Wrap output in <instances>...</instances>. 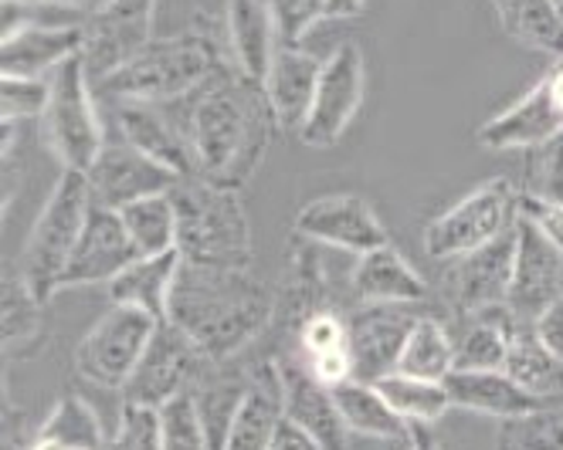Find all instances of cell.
Segmentation results:
<instances>
[{
	"label": "cell",
	"instance_id": "1",
	"mask_svg": "<svg viewBox=\"0 0 563 450\" xmlns=\"http://www.w3.org/2000/svg\"><path fill=\"white\" fill-rule=\"evenodd\" d=\"M184 119L194 177L234 193L258 173L278 130L265 89L234 65H224L205 89L184 99Z\"/></svg>",
	"mask_w": 563,
	"mask_h": 450
},
{
	"label": "cell",
	"instance_id": "2",
	"mask_svg": "<svg viewBox=\"0 0 563 450\" xmlns=\"http://www.w3.org/2000/svg\"><path fill=\"white\" fill-rule=\"evenodd\" d=\"M278 295L255 268L180 261L170 322L214 362H228L275 322Z\"/></svg>",
	"mask_w": 563,
	"mask_h": 450
},
{
	"label": "cell",
	"instance_id": "3",
	"mask_svg": "<svg viewBox=\"0 0 563 450\" xmlns=\"http://www.w3.org/2000/svg\"><path fill=\"white\" fill-rule=\"evenodd\" d=\"M231 65L208 34H174L156 37L130 65L96 86L99 99H133L174 105L200 92L208 81Z\"/></svg>",
	"mask_w": 563,
	"mask_h": 450
},
{
	"label": "cell",
	"instance_id": "4",
	"mask_svg": "<svg viewBox=\"0 0 563 450\" xmlns=\"http://www.w3.org/2000/svg\"><path fill=\"white\" fill-rule=\"evenodd\" d=\"M170 200L177 211V255L184 261L252 268V224L234 190L184 177Z\"/></svg>",
	"mask_w": 563,
	"mask_h": 450
},
{
	"label": "cell",
	"instance_id": "5",
	"mask_svg": "<svg viewBox=\"0 0 563 450\" xmlns=\"http://www.w3.org/2000/svg\"><path fill=\"white\" fill-rule=\"evenodd\" d=\"M89 211H92V196H89L86 173L62 170L52 196L45 200L42 214H37L27 234V244L21 251V271H18V278L42 305H48L62 292V274L78 248V237L86 230Z\"/></svg>",
	"mask_w": 563,
	"mask_h": 450
},
{
	"label": "cell",
	"instance_id": "6",
	"mask_svg": "<svg viewBox=\"0 0 563 450\" xmlns=\"http://www.w3.org/2000/svg\"><path fill=\"white\" fill-rule=\"evenodd\" d=\"M48 105L37 119L45 149L62 162V170L89 173L106 146V115L99 109L96 86L82 55L65 61L48 78Z\"/></svg>",
	"mask_w": 563,
	"mask_h": 450
},
{
	"label": "cell",
	"instance_id": "7",
	"mask_svg": "<svg viewBox=\"0 0 563 450\" xmlns=\"http://www.w3.org/2000/svg\"><path fill=\"white\" fill-rule=\"evenodd\" d=\"M516 221L519 193L509 180L493 177L424 227V255L431 261H459L512 230Z\"/></svg>",
	"mask_w": 563,
	"mask_h": 450
},
{
	"label": "cell",
	"instance_id": "8",
	"mask_svg": "<svg viewBox=\"0 0 563 450\" xmlns=\"http://www.w3.org/2000/svg\"><path fill=\"white\" fill-rule=\"evenodd\" d=\"M156 318L140 308L112 305L75 349V370L102 390H123L156 333Z\"/></svg>",
	"mask_w": 563,
	"mask_h": 450
},
{
	"label": "cell",
	"instance_id": "9",
	"mask_svg": "<svg viewBox=\"0 0 563 450\" xmlns=\"http://www.w3.org/2000/svg\"><path fill=\"white\" fill-rule=\"evenodd\" d=\"M364 92H367L364 52H360L356 41H343V45H336L330 52V58L323 61L316 99H312L309 119L299 130V139L309 149L336 146L346 136V130L353 126L360 105H364Z\"/></svg>",
	"mask_w": 563,
	"mask_h": 450
},
{
	"label": "cell",
	"instance_id": "10",
	"mask_svg": "<svg viewBox=\"0 0 563 450\" xmlns=\"http://www.w3.org/2000/svg\"><path fill=\"white\" fill-rule=\"evenodd\" d=\"M211 362L214 359L200 352L174 322H159L136 365V373L123 386V400L159 410V406H167L170 400L187 396Z\"/></svg>",
	"mask_w": 563,
	"mask_h": 450
},
{
	"label": "cell",
	"instance_id": "11",
	"mask_svg": "<svg viewBox=\"0 0 563 450\" xmlns=\"http://www.w3.org/2000/svg\"><path fill=\"white\" fill-rule=\"evenodd\" d=\"M159 0H109L82 27V61L92 86L130 65L146 45H153Z\"/></svg>",
	"mask_w": 563,
	"mask_h": 450
},
{
	"label": "cell",
	"instance_id": "12",
	"mask_svg": "<svg viewBox=\"0 0 563 450\" xmlns=\"http://www.w3.org/2000/svg\"><path fill=\"white\" fill-rule=\"evenodd\" d=\"M106 105V122L115 130V139L153 156L180 177H194L190 139L184 102H133V99H99Z\"/></svg>",
	"mask_w": 563,
	"mask_h": 450
},
{
	"label": "cell",
	"instance_id": "13",
	"mask_svg": "<svg viewBox=\"0 0 563 450\" xmlns=\"http://www.w3.org/2000/svg\"><path fill=\"white\" fill-rule=\"evenodd\" d=\"M563 133V58L553 61V68L537 81V86L493 115L486 126H478V143L486 149H540L553 136Z\"/></svg>",
	"mask_w": 563,
	"mask_h": 450
},
{
	"label": "cell",
	"instance_id": "14",
	"mask_svg": "<svg viewBox=\"0 0 563 450\" xmlns=\"http://www.w3.org/2000/svg\"><path fill=\"white\" fill-rule=\"evenodd\" d=\"M408 305H356L346 315V352L356 383H380L397 373V359L415 329Z\"/></svg>",
	"mask_w": 563,
	"mask_h": 450
},
{
	"label": "cell",
	"instance_id": "15",
	"mask_svg": "<svg viewBox=\"0 0 563 450\" xmlns=\"http://www.w3.org/2000/svg\"><path fill=\"white\" fill-rule=\"evenodd\" d=\"M556 299H563V251L533 217L519 214L506 308L522 322H533Z\"/></svg>",
	"mask_w": 563,
	"mask_h": 450
},
{
	"label": "cell",
	"instance_id": "16",
	"mask_svg": "<svg viewBox=\"0 0 563 450\" xmlns=\"http://www.w3.org/2000/svg\"><path fill=\"white\" fill-rule=\"evenodd\" d=\"M89 180V196L92 207L106 211H123L136 200L170 193L184 177L174 173L164 162H156L153 156L133 149L123 139H106L99 159L92 162V170L86 173Z\"/></svg>",
	"mask_w": 563,
	"mask_h": 450
},
{
	"label": "cell",
	"instance_id": "17",
	"mask_svg": "<svg viewBox=\"0 0 563 450\" xmlns=\"http://www.w3.org/2000/svg\"><path fill=\"white\" fill-rule=\"evenodd\" d=\"M292 227L306 240L353 251L356 258L390 244V234L380 224L377 211L356 193H330V196L309 200L306 207L296 214Z\"/></svg>",
	"mask_w": 563,
	"mask_h": 450
},
{
	"label": "cell",
	"instance_id": "18",
	"mask_svg": "<svg viewBox=\"0 0 563 450\" xmlns=\"http://www.w3.org/2000/svg\"><path fill=\"white\" fill-rule=\"evenodd\" d=\"M512 258H516V227L496 237L493 244H486V248H478L459 261H449L445 295L459 318H472L506 305Z\"/></svg>",
	"mask_w": 563,
	"mask_h": 450
},
{
	"label": "cell",
	"instance_id": "19",
	"mask_svg": "<svg viewBox=\"0 0 563 450\" xmlns=\"http://www.w3.org/2000/svg\"><path fill=\"white\" fill-rule=\"evenodd\" d=\"M140 258L136 244L130 240V230L119 217V211L92 207L86 230L78 237V248L62 274V292L86 289V284H112L133 261Z\"/></svg>",
	"mask_w": 563,
	"mask_h": 450
},
{
	"label": "cell",
	"instance_id": "20",
	"mask_svg": "<svg viewBox=\"0 0 563 450\" xmlns=\"http://www.w3.org/2000/svg\"><path fill=\"white\" fill-rule=\"evenodd\" d=\"M282 390H286V420L302 427L323 450H350V430L327 383H319L299 356H275Z\"/></svg>",
	"mask_w": 563,
	"mask_h": 450
},
{
	"label": "cell",
	"instance_id": "21",
	"mask_svg": "<svg viewBox=\"0 0 563 450\" xmlns=\"http://www.w3.org/2000/svg\"><path fill=\"white\" fill-rule=\"evenodd\" d=\"M350 295L356 305H418L428 299V284L394 244H384L356 258Z\"/></svg>",
	"mask_w": 563,
	"mask_h": 450
},
{
	"label": "cell",
	"instance_id": "22",
	"mask_svg": "<svg viewBox=\"0 0 563 450\" xmlns=\"http://www.w3.org/2000/svg\"><path fill=\"white\" fill-rule=\"evenodd\" d=\"M319 71L323 61L302 48H278L272 58V68L262 81V89L268 95V105L275 112L278 130L299 133L302 122L309 119L316 86H319Z\"/></svg>",
	"mask_w": 563,
	"mask_h": 450
},
{
	"label": "cell",
	"instance_id": "23",
	"mask_svg": "<svg viewBox=\"0 0 563 450\" xmlns=\"http://www.w3.org/2000/svg\"><path fill=\"white\" fill-rule=\"evenodd\" d=\"M82 27H24L0 37V71L11 78H52L65 61L82 55Z\"/></svg>",
	"mask_w": 563,
	"mask_h": 450
},
{
	"label": "cell",
	"instance_id": "24",
	"mask_svg": "<svg viewBox=\"0 0 563 450\" xmlns=\"http://www.w3.org/2000/svg\"><path fill=\"white\" fill-rule=\"evenodd\" d=\"M449 400L452 406H462V410L472 414H486L496 420H512L522 414L540 410V403L533 393L522 390L506 370H455L445 380Z\"/></svg>",
	"mask_w": 563,
	"mask_h": 450
},
{
	"label": "cell",
	"instance_id": "25",
	"mask_svg": "<svg viewBox=\"0 0 563 450\" xmlns=\"http://www.w3.org/2000/svg\"><path fill=\"white\" fill-rule=\"evenodd\" d=\"M282 420H286V390H282V373H278L275 359H265L262 365L252 370L249 396L234 417V427H231L224 450H265Z\"/></svg>",
	"mask_w": 563,
	"mask_h": 450
},
{
	"label": "cell",
	"instance_id": "26",
	"mask_svg": "<svg viewBox=\"0 0 563 450\" xmlns=\"http://www.w3.org/2000/svg\"><path fill=\"white\" fill-rule=\"evenodd\" d=\"M275 52L278 34L268 0H228V61L262 86Z\"/></svg>",
	"mask_w": 563,
	"mask_h": 450
},
{
	"label": "cell",
	"instance_id": "27",
	"mask_svg": "<svg viewBox=\"0 0 563 450\" xmlns=\"http://www.w3.org/2000/svg\"><path fill=\"white\" fill-rule=\"evenodd\" d=\"M249 386H252V373L224 370V362H211L205 370V376L194 383L190 400H194L200 427H205V434H208L211 450L228 447L234 417H238L241 403H245V396H249Z\"/></svg>",
	"mask_w": 563,
	"mask_h": 450
},
{
	"label": "cell",
	"instance_id": "28",
	"mask_svg": "<svg viewBox=\"0 0 563 450\" xmlns=\"http://www.w3.org/2000/svg\"><path fill=\"white\" fill-rule=\"evenodd\" d=\"M180 255L167 251L156 258H136L123 274L109 284L112 305H130L156 322H170V292L180 271Z\"/></svg>",
	"mask_w": 563,
	"mask_h": 450
},
{
	"label": "cell",
	"instance_id": "29",
	"mask_svg": "<svg viewBox=\"0 0 563 450\" xmlns=\"http://www.w3.org/2000/svg\"><path fill=\"white\" fill-rule=\"evenodd\" d=\"M506 373L527 393H533L540 403L547 406L563 403V359L540 346L533 322H522V318L516 322L509 356H506Z\"/></svg>",
	"mask_w": 563,
	"mask_h": 450
},
{
	"label": "cell",
	"instance_id": "30",
	"mask_svg": "<svg viewBox=\"0 0 563 450\" xmlns=\"http://www.w3.org/2000/svg\"><path fill=\"white\" fill-rule=\"evenodd\" d=\"M516 315L503 305L462 318V329L452 333L455 339V370H506L509 342L516 333Z\"/></svg>",
	"mask_w": 563,
	"mask_h": 450
},
{
	"label": "cell",
	"instance_id": "31",
	"mask_svg": "<svg viewBox=\"0 0 563 450\" xmlns=\"http://www.w3.org/2000/svg\"><path fill=\"white\" fill-rule=\"evenodd\" d=\"M333 396H336V406H340L350 434L387 440V443H408V420L394 410L387 396L374 383L346 380L343 386L333 390Z\"/></svg>",
	"mask_w": 563,
	"mask_h": 450
},
{
	"label": "cell",
	"instance_id": "32",
	"mask_svg": "<svg viewBox=\"0 0 563 450\" xmlns=\"http://www.w3.org/2000/svg\"><path fill=\"white\" fill-rule=\"evenodd\" d=\"M499 27L516 45L540 52L547 58H563V21L553 0H493Z\"/></svg>",
	"mask_w": 563,
	"mask_h": 450
},
{
	"label": "cell",
	"instance_id": "33",
	"mask_svg": "<svg viewBox=\"0 0 563 450\" xmlns=\"http://www.w3.org/2000/svg\"><path fill=\"white\" fill-rule=\"evenodd\" d=\"M397 373L411 380L445 383L455 373V339L438 315H421L397 359Z\"/></svg>",
	"mask_w": 563,
	"mask_h": 450
},
{
	"label": "cell",
	"instance_id": "34",
	"mask_svg": "<svg viewBox=\"0 0 563 450\" xmlns=\"http://www.w3.org/2000/svg\"><path fill=\"white\" fill-rule=\"evenodd\" d=\"M106 434L99 414L82 396H62L48 420L37 427L27 450H102Z\"/></svg>",
	"mask_w": 563,
	"mask_h": 450
},
{
	"label": "cell",
	"instance_id": "35",
	"mask_svg": "<svg viewBox=\"0 0 563 450\" xmlns=\"http://www.w3.org/2000/svg\"><path fill=\"white\" fill-rule=\"evenodd\" d=\"M119 217H123L140 258H156V255L177 251V211H174L170 193L136 200V203H130V207L119 211Z\"/></svg>",
	"mask_w": 563,
	"mask_h": 450
},
{
	"label": "cell",
	"instance_id": "36",
	"mask_svg": "<svg viewBox=\"0 0 563 450\" xmlns=\"http://www.w3.org/2000/svg\"><path fill=\"white\" fill-rule=\"evenodd\" d=\"M374 386L387 396V403L408 424H438L452 410L445 383H428V380H411V376L394 373Z\"/></svg>",
	"mask_w": 563,
	"mask_h": 450
},
{
	"label": "cell",
	"instance_id": "37",
	"mask_svg": "<svg viewBox=\"0 0 563 450\" xmlns=\"http://www.w3.org/2000/svg\"><path fill=\"white\" fill-rule=\"evenodd\" d=\"M45 305L31 295L21 278H4V352L24 356L45 339Z\"/></svg>",
	"mask_w": 563,
	"mask_h": 450
},
{
	"label": "cell",
	"instance_id": "38",
	"mask_svg": "<svg viewBox=\"0 0 563 450\" xmlns=\"http://www.w3.org/2000/svg\"><path fill=\"white\" fill-rule=\"evenodd\" d=\"M496 450H563V403L499 420Z\"/></svg>",
	"mask_w": 563,
	"mask_h": 450
},
{
	"label": "cell",
	"instance_id": "39",
	"mask_svg": "<svg viewBox=\"0 0 563 450\" xmlns=\"http://www.w3.org/2000/svg\"><path fill=\"white\" fill-rule=\"evenodd\" d=\"M89 18L52 0H0V37L24 27H82Z\"/></svg>",
	"mask_w": 563,
	"mask_h": 450
},
{
	"label": "cell",
	"instance_id": "40",
	"mask_svg": "<svg viewBox=\"0 0 563 450\" xmlns=\"http://www.w3.org/2000/svg\"><path fill=\"white\" fill-rule=\"evenodd\" d=\"M109 450H164V420L159 410L140 403H123V414L109 437Z\"/></svg>",
	"mask_w": 563,
	"mask_h": 450
},
{
	"label": "cell",
	"instance_id": "41",
	"mask_svg": "<svg viewBox=\"0 0 563 450\" xmlns=\"http://www.w3.org/2000/svg\"><path fill=\"white\" fill-rule=\"evenodd\" d=\"M527 196L563 203V133L527 153Z\"/></svg>",
	"mask_w": 563,
	"mask_h": 450
},
{
	"label": "cell",
	"instance_id": "42",
	"mask_svg": "<svg viewBox=\"0 0 563 450\" xmlns=\"http://www.w3.org/2000/svg\"><path fill=\"white\" fill-rule=\"evenodd\" d=\"M278 48H302V37L327 21V0H268Z\"/></svg>",
	"mask_w": 563,
	"mask_h": 450
},
{
	"label": "cell",
	"instance_id": "43",
	"mask_svg": "<svg viewBox=\"0 0 563 450\" xmlns=\"http://www.w3.org/2000/svg\"><path fill=\"white\" fill-rule=\"evenodd\" d=\"M48 78H11L0 75V119H42L48 105Z\"/></svg>",
	"mask_w": 563,
	"mask_h": 450
},
{
	"label": "cell",
	"instance_id": "44",
	"mask_svg": "<svg viewBox=\"0 0 563 450\" xmlns=\"http://www.w3.org/2000/svg\"><path fill=\"white\" fill-rule=\"evenodd\" d=\"M159 420H164V450H211L190 393L159 406Z\"/></svg>",
	"mask_w": 563,
	"mask_h": 450
},
{
	"label": "cell",
	"instance_id": "45",
	"mask_svg": "<svg viewBox=\"0 0 563 450\" xmlns=\"http://www.w3.org/2000/svg\"><path fill=\"white\" fill-rule=\"evenodd\" d=\"M519 214L533 217V221L553 237L556 248L563 251V203H547V200H537V196L519 193Z\"/></svg>",
	"mask_w": 563,
	"mask_h": 450
},
{
	"label": "cell",
	"instance_id": "46",
	"mask_svg": "<svg viewBox=\"0 0 563 450\" xmlns=\"http://www.w3.org/2000/svg\"><path fill=\"white\" fill-rule=\"evenodd\" d=\"M533 333L540 339L543 349H550L553 356L563 359V299L550 302L537 318H533Z\"/></svg>",
	"mask_w": 563,
	"mask_h": 450
},
{
	"label": "cell",
	"instance_id": "47",
	"mask_svg": "<svg viewBox=\"0 0 563 450\" xmlns=\"http://www.w3.org/2000/svg\"><path fill=\"white\" fill-rule=\"evenodd\" d=\"M265 450H323V447H319V443H316L302 427H296L292 420H282L278 430H275V437L268 440Z\"/></svg>",
	"mask_w": 563,
	"mask_h": 450
},
{
	"label": "cell",
	"instance_id": "48",
	"mask_svg": "<svg viewBox=\"0 0 563 450\" xmlns=\"http://www.w3.org/2000/svg\"><path fill=\"white\" fill-rule=\"evenodd\" d=\"M408 450H445L431 424H408Z\"/></svg>",
	"mask_w": 563,
	"mask_h": 450
},
{
	"label": "cell",
	"instance_id": "49",
	"mask_svg": "<svg viewBox=\"0 0 563 450\" xmlns=\"http://www.w3.org/2000/svg\"><path fill=\"white\" fill-rule=\"evenodd\" d=\"M367 8V0H327V21H353Z\"/></svg>",
	"mask_w": 563,
	"mask_h": 450
},
{
	"label": "cell",
	"instance_id": "50",
	"mask_svg": "<svg viewBox=\"0 0 563 450\" xmlns=\"http://www.w3.org/2000/svg\"><path fill=\"white\" fill-rule=\"evenodd\" d=\"M52 4H62V8H71V11H78V14H86V18H92L96 11H102L109 0H52Z\"/></svg>",
	"mask_w": 563,
	"mask_h": 450
},
{
	"label": "cell",
	"instance_id": "51",
	"mask_svg": "<svg viewBox=\"0 0 563 450\" xmlns=\"http://www.w3.org/2000/svg\"><path fill=\"white\" fill-rule=\"evenodd\" d=\"M553 8H556V14H560V21H563V0H553Z\"/></svg>",
	"mask_w": 563,
	"mask_h": 450
}]
</instances>
